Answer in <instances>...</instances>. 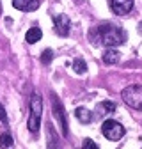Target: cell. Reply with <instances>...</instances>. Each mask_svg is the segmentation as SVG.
Listing matches in <instances>:
<instances>
[{"mask_svg":"<svg viewBox=\"0 0 142 149\" xmlns=\"http://www.w3.org/2000/svg\"><path fill=\"white\" fill-rule=\"evenodd\" d=\"M98 34H100V43L103 46H119L126 41L124 30L112 23H101L98 27Z\"/></svg>","mask_w":142,"mask_h":149,"instance_id":"cell-1","label":"cell"},{"mask_svg":"<svg viewBox=\"0 0 142 149\" xmlns=\"http://www.w3.org/2000/svg\"><path fill=\"white\" fill-rule=\"evenodd\" d=\"M41 117H43V98L41 94H32L30 98V114H29V132L38 135L41 128Z\"/></svg>","mask_w":142,"mask_h":149,"instance_id":"cell-2","label":"cell"},{"mask_svg":"<svg viewBox=\"0 0 142 149\" xmlns=\"http://www.w3.org/2000/svg\"><path fill=\"white\" fill-rule=\"evenodd\" d=\"M123 101L133 110H142V85H128L121 92Z\"/></svg>","mask_w":142,"mask_h":149,"instance_id":"cell-3","label":"cell"},{"mask_svg":"<svg viewBox=\"0 0 142 149\" xmlns=\"http://www.w3.org/2000/svg\"><path fill=\"white\" fill-rule=\"evenodd\" d=\"M101 132H103V135L109 139V140L116 142V140H119V139L124 135V128H123L119 123H116V121L109 119V121H105V123H103Z\"/></svg>","mask_w":142,"mask_h":149,"instance_id":"cell-4","label":"cell"},{"mask_svg":"<svg viewBox=\"0 0 142 149\" xmlns=\"http://www.w3.org/2000/svg\"><path fill=\"white\" fill-rule=\"evenodd\" d=\"M52 112H53V116H55V119L61 124L62 135L68 137V121H66V116H64V108H62V105H61V101L57 100L55 94H52Z\"/></svg>","mask_w":142,"mask_h":149,"instance_id":"cell-5","label":"cell"},{"mask_svg":"<svg viewBox=\"0 0 142 149\" xmlns=\"http://www.w3.org/2000/svg\"><path fill=\"white\" fill-rule=\"evenodd\" d=\"M53 29H55V32L62 37H68L69 36V29H71V22L69 18L66 14H59L53 18Z\"/></svg>","mask_w":142,"mask_h":149,"instance_id":"cell-6","label":"cell"},{"mask_svg":"<svg viewBox=\"0 0 142 149\" xmlns=\"http://www.w3.org/2000/svg\"><path fill=\"white\" fill-rule=\"evenodd\" d=\"M110 9L117 16H124L133 9V0H110Z\"/></svg>","mask_w":142,"mask_h":149,"instance_id":"cell-7","label":"cell"},{"mask_svg":"<svg viewBox=\"0 0 142 149\" xmlns=\"http://www.w3.org/2000/svg\"><path fill=\"white\" fill-rule=\"evenodd\" d=\"M13 6L20 11L30 13V11L39 9V0H13Z\"/></svg>","mask_w":142,"mask_h":149,"instance_id":"cell-8","label":"cell"},{"mask_svg":"<svg viewBox=\"0 0 142 149\" xmlns=\"http://www.w3.org/2000/svg\"><path fill=\"white\" fill-rule=\"evenodd\" d=\"M75 116H77V119L80 121V123H91V119H93V114L89 112L85 107H78L77 108V112H75Z\"/></svg>","mask_w":142,"mask_h":149,"instance_id":"cell-9","label":"cell"},{"mask_svg":"<svg viewBox=\"0 0 142 149\" xmlns=\"http://www.w3.org/2000/svg\"><path fill=\"white\" fill-rule=\"evenodd\" d=\"M116 103H112V101H103V103H100L98 105V114L100 116H106V114H112V112H116Z\"/></svg>","mask_w":142,"mask_h":149,"instance_id":"cell-10","label":"cell"},{"mask_svg":"<svg viewBox=\"0 0 142 149\" xmlns=\"http://www.w3.org/2000/svg\"><path fill=\"white\" fill-rule=\"evenodd\" d=\"M27 43H30V45H34V43H38L41 37H43V32H41V29H38V27H34V29H30L29 32H27Z\"/></svg>","mask_w":142,"mask_h":149,"instance_id":"cell-11","label":"cell"},{"mask_svg":"<svg viewBox=\"0 0 142 149\" xmlns=\"http://www.w3.org/2000/svg\"><path fill=\"white\" fill-rule=\"evenodd\" d=\"M119 61V52L116 50H106L105 55H103V62L105 64H116Z\"/></svg>","mask_w":142,"mask_h":149,"instance_id":"cell-12","label":"cell"},{"mask_svg":"<svg viewBox=\"0 0 142 149\" xmlns=\"http://www.w3.org/2000/svg\"><path fill=\"white\" fill-rule=\"evenodd\" d=\"M13 144H14V140H13L11 133H2L0 135V147L2 149H11Z\"/></svg>","mask_w":142,"mask_h":149,"instance_id":"cell-13","label":"cell"},{"mask_svg":"<svg viewBox=\"0 0 142 149\" xmlns=\"http://www.w3.org/2000/svg\"><path fill=\"white\" fill-rule=\"evenodd\" d=\"M73 71L78 73V74H84V73L87 71V64H85L82 59H75V61H73Z\"/></svg>","mask_w":142,"mask_h":149,"instance_id":"cell-14","label":"cell"},{"mask_svg":"<svg viewBox=\"0 0 142 149\" xmlns=\"http://www.w3.org/2000/svg\"><path fill=\"white\" fill-rule=\"evenodd\" d=\"M48 133H50V137H48V147H50V149H61V147L55 144V137H57V135H55V130H53L50 124H48Z\"/></svg>","mask_w":142,"mask_h":149,"instance_id":"cell-15","label":"cell"},{"mask_svg":"<svg viewBox=\"0 0 142 149\" xmlns=\"http://www.w3.org/2000/svg\"><path fill=\"white\" fill-rule=\"evenodd\" d=\"M52 59H53V52H52V50H45L43 55H41V62H43V64H50Z\"/></svg>","mask_w":142,"mask_h":149,"instance_id":"cell-16","label":"cell"},{"mask_svg":"<svg viewBox=\"0 0 142 149\" xmlns=\"http://www.w3.org/2000/svg\"><path fill=\"white\" fill-rule=\"evenodd\" d=\"M80 149H98V146L94 144V140H91V139H85Z\"/></svg>","mask_w":142,"mask_h":149,"instance_id":"cell-17","label":"cell"},{"mask_svg":"<svg viewBox=\"0 0 142 149\" xmlns=\"http://www.w3.org/2000/svg\"><path fill=\"white\" fill-rule=\"evenodd\" d=\"M0 121H2L4 124H7V114H6V108H4L2 103H0Z\"/></svg>","mask_w":142,"mask_h":149,"instance_id":"cell-18","label":"cell"},{"mask_svg":"<svg viewBox=\"0 0 142 149\" xmlns=\"http://www.w3.org/2000/svg\"><path fill=\"white\" fill-rule=\"evenodd\" d=\"M0 14H2V4H0Z\"/></svg>","mask_w":142,"mask_h":149,"instance_id":"cell-19","label":"cell"}]
</instances>
